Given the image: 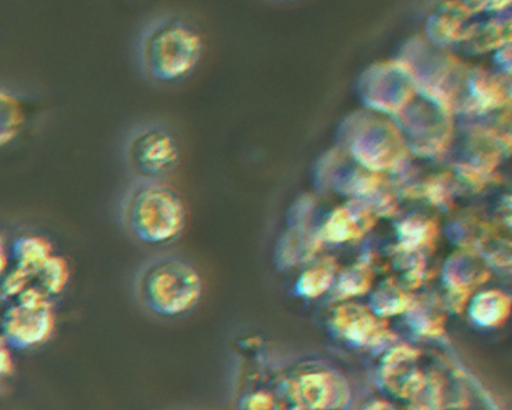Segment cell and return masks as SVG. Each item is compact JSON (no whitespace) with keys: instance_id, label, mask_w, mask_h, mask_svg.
<instances>
[{"instance_id":"obj_5","label":"cell","mask_w":512,"mask_h":410,"mask_svg":"<svg viewBox=\"0 0 512 410\" xmlns=\"http://www.w3.org/2000/svg\"><path fill=\"white\" fill-rule=\"evenodd\" d=\"M282 393L296 410H338L347 405V383L328 370H304L283 383Z\"/></svg>"},{"instance_id":"obj_3","label":"cell","mask_w":512,"mask_h":410,"mask_svg":"<svg viewBox=\"0 0 512 410\" xmlns=\"http://www.w3.org/2000/svg\"><path fill=\"white\" fill-rule=\"evenodd\" d=\"M119 215L131 236L149 246L177 241L186 226L181 196L163 181L137 178L123 195Z\"/></svg>"},{"instance_id":"obj_11","label":"cell","mask_w":512,"mask_h":410,"mask_svg":"<svg viewBox=\"0 0 512 410\" xmlns=\"http://www.w3.org/2000/svg\"><path fill=\"white\" fill-rule=\"evenodd\" d=\"M291 410H296V409H291Z\"/></svg>"},{"instance_id":"obj_9","label":"cell","mask_w":512,"mask_h":410,"mask_svg":"<svg viewBox=\"0 0 512 410\" xmlns=\"http://www.w3.org/2000/svg\"><path fill=\"white\" fill-rule=\"evenodd\" d=\"M236 410H283V407L276 396L259 390L242 396L237 402Z\"/></svg>"},{"instance_id":"obj_6","label":"cell","mask_w":512,"mask_h":410,"mask_svg":"<svg viewBox=\"0 0 512 410\" xmlns=\"http://www.w3.org/2000/svg\"><path fill=\"white\" fill-rule=\"evenodd\" d=\"M335 326L348 339L359 343L376 339L378 323L369 310L358 306H345L337 310Z\"/></svg>"},{"instance_id":"obj_1","label":"cell","mask_w":512,"mask_h":410,"mask_svg":"<svg viewBox=\"0 0 512 410\" xmlns=\"http://www.w3.org/2000/svg\"><path fill=\"white\" fill-rule=\"evenodd\" d=\"M204 54L201 32L186 19L162 16L144 26L137 58L144 74L161 84H175L194 74Z\"/></svg>"},{"instance_id":"obj_4","label":"cell","mask_w":512,"mask_h":410,"mask_svg":"<svg viewBox=\"0 0 512 410\" xmlns=\"http://www.w3.org/2000/svg\"><path fill=\"white\" fill-rule=\"evenodd\" d=\"M129 168L143 180L162 181L181 161V147L161 124H144L131 132L124 148Z\"/></svg>"},{"instance_id":"obj_8","label":"cell","mask_w":512,"mask_h":410,"mask_svg":"<svg viewBox=\"0 0 512 410\" xmlns=\"http://www.w3.org/2000/svg\"><path fill=\"white\" fill-rule=\"evenodd\" d=\"M332 283V274L328 268L319 266L305 271L297 283L299 295L315 299L327 292Z\"/></svg>"},{"instance_id":"obj_2","label":"cell","mask_w":512,"mask_h":410,"mask_svg":"<svg viewBox=\"0 0 512 410\" xmlns=\"http://www.w3.org/2000/svg\"><path fill=\"white\" fill-rule=\"evenodd\" d=\"M204 284L199 271L177 255L150 257L137 270L134 294L146 313L162 320H177L201 303Z\"/></svg>"},{"instance_id":"obj_10","label":"cell","mask_w":512,"mask_h":410,"mask_svg":"<svg viewBox=\"0 0 512 410\" xmlns=\"http://www.w3.org/2000/svg\"><path fill=\"white\" fill-rule=\"evenodd\" d=\"M365 410H394L391 406L388 405L387 402L376 401L371 403V405Z\"/></svg>"},{"instance_id":"obj_7","label":"cell","mask_w":512,"mask_h":410,"mask_svg":"<svg viewBox=\"0 0 512 410\" xmlns=\"http://www.w3.org/2000/svg\"><path fill=\"white\" fill-rule=\"evenodd\" d=\"M510 301L507 296L498 292L481 295L472 307V316L483 326H496L508 316Z\"/></svg>"}]
</instances>
